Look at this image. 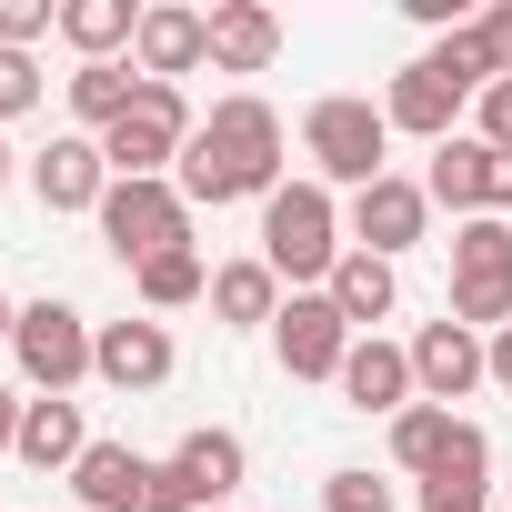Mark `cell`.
<instances>
[{"mask_svg": "<svg viewBox=\"0 0 512 512\" xmlns=\"http://www.w3.org/2000/svg\"><path fill=\"white\" fill-rule=\"evenodd\" d=\"M181 201L191 211H221V201H272L282 191V111L272 101H251V91H231V101H211V121L191 131V151H181Z\"/></svg>", "mask_w": 512, "mask_h": 512, "instance_id": "obj_1", "label": "cell"}, {"mask_svg": "<svg viewBox=\"0 0 512 512\" xmlns=\"http://www.w3.org/2000/svg\"><path fill=\"white\" fill-rule=\"evenodd\" d=\"M342 251H352V231H342V201H332L322 181H282V191L262 201V262H272V282L322 292V282L342 272Z\"/></svg>", "mask_w": 512, "mask_h": 512, "instance_id": "obj_2", "label": "cell"}, {"mask_svg": "<svg viewBox=\"0 0 512 512\" xmlns=\"http://www.w3.org/2000/svg\"><path fill=\"white\" fill-rule=\"evenodd\" d=\"M302 151H312V181L332 191H372L382 171H392V121H382V101H362V91H332V101H312L302 111Z\"/></svg>", "mask_w": 512, "mask_h": 512, "instance_id": "obj_3", "label": "cell"}, {"mask_svg": "<svg viewBox=\"0 0 512 512\" xmlns=\"http://www.w3.org/2000/svg\"><path fill=\"white\" fill-rule=\"evenodd\" d=\"M191 101L171 91V81H141V101L101 131V161H111V181H171L181 171V151H191Z\"/></svg>", "mask_w": 512, "mask_h": 512, "instance_id": "obj_4", "label": "cell"}, {"mask_svg": "<svg viewBox=\"0 0 512 512\" xmlns=\"http://www.w3.org/2000/svg\"><path fill=\"white\" fill-rule=\"evenodd\" d=\"M91 342H101L91 312H71V302H21L11 362H21V382H31L41 402H71V392L91 382Z\"/></svg>", "mask_w": 512, "mask_h": 512, "instance_id": "obj_5", "label": "cell"}, {"mask_svg": "<svg viewBox=\"0 0 512 512\" xmlns=\"http://www.w3.org/2000/svg\"><path fill=\"white\" fill-rule=\"evenodd\" d=\"M91 221H101V241L121 251V272L161 262V251H191V201H181V181H111V201H101Z\"/></svg>", "mask_w": 512, "mask_h": 512, "instance_id": "obj_6", "label": "cell"}, {"mask_svg": "<svg viewBox=\"0 0 512 512\" xmlns=\"http://www.w3.org/2000/svg\"><path fill=\"white\" fill-rule=\"evenodd\" d=\"M422 191H432V211H452V221H512V151L452 131V141L432 151Z\"/></svg>", "mask_w": 512, "mask_h": 512, "instance_id": "obj_7", "label": "cell"}, {"mask_svg": "<svg viewBox=\"0 0 512 512\" xmlns=\"http://www.w3.org/2000/svg\"><path fill=\"white\" fill-rule=\"evenodd\" d=\"M241 472H251V452H241V432H181V452H161V512H231V492H241Z\"/></svg>", "mask_w": 512, "mask_h": 512, "instance_id": "obj_8", "label": "cell"}, {"mask_svg": "<svg viewBox=\"0 0 512 512\" xmlns=\"http://www.w3.org/2000/svg\"><path fill=\"white\" fill-rule=\"evenodd\" d=\"M342 231H352V251H372V262H402V251L432 231V191H422L412 171H382L372 191H352Z\"/></svg>", "mask_w": 512, "mask_h": 512, "instance_id": "obj_9", "label": "cell"}, {"mask_svg": "<svg viewBox=\"0 0 512 512\" xmlns=\"http://www.w3.org/2000/svg\"><path fill=\"white\" fill-rule=\"evenodd\" d=\"M352 342H362V332L332 312V292H292V302H282V322H272V352H282V372H292V382H342Z\"/></svg>", "mask_w": 512, "mask_h": 512, "instance_id": "obj_10", "label": "cell"}, {"mask_svg": "<svg viewBox=\"0 0 512 512\" xmlns=\"http://www.w3.org/2000/svg\"><path fill=\"white\" fill-rule=\"evenodd\" d=\"M201 61H211V11H191V0H141V41H131V71L181 91Z\"/></svg>", "mask_w": 512, "mask_h": 512, "instance_id": "obj_11", "label": "cell"}, {"mask_svg": "<svg viewBox=\"0 0 512 512\" xmlns=\"http://www.w3.org/2000/svg\"><path fill=\"white\" fill-rule=\"evenodd\" d=\"M412 382H422V402H442V412H452L462 392H482V382H492V342H482V332H462V322L442 312V322H422V332H412Z\"/></svg>", "mask_w": 512, "mask_h": 512, "instance_id": "obj_12", "label": "cell"}, {"mask_svg": "<svg viewBox=\"0 0 512 512\" xmlns=\"http://www.w3.org/2000/svg\"><path fill=\"white\" fill-rule=\"evenodd\" d=\"M181 372V352H171V322H101V342H91V382H111V392H161Z\"/></svg>", "mask_w": 512, "mask_h": 512, "instance_id": "obj_13", "label": "cell"}, {"mask_svg": "<svg viewBox=\"0 0 512 512\" xmlns=\"http://www.w3.org/2000/svg\"><path fill=\"white\" fill-rule=\"evenodd\" d=\"M71 492H81V512H161V462L131 442H91Z\"/></svg>", "mask_w": 512, "mask_h": 512, "instance_id": "obj_14", "label": "cell"}, {"mask_svg": "<svg viewBox=\"0 0 512 512\" xmlns=\"http://www.w3.org/2000/svg\"><path fill=\"white\" fill-rule=\"evenodd\" d=\"M31 191H41V211H101V201H111L101 141H91V131H61L51 151H31Z\"/></svg>", "mask_w": 512, "mask_h": 512, "instance_id": "obj_15", "label": "cell"}, {"mask_svg": "<svg viewBox=\"0 0 512 512\" xmlns=\"http://www.w3.org/2000/svg\"><path fill=\"white\" fill-rule=\"evenodd\" d=\"M342 402H352V412H382V422H402V412L422 402V382H412V342H382V332H362V342H352V362H342Z\"/></svg>", "mask_w": 512, "mask_h": 512, "instance_id": "obj_16", "label": "cell"}, {"mask_svg": "<svg viewBox=\"0 0 512 512\" xmlns=\"http://www.w3.org/2000/svg\"><path fill=\"white\" fill-rule=\"evenodd\" d=\"M462 111H472V91H462V81H442L432 61H412V71L382 91V121H392V131H412V141H432V151L462 131Z\"/></svg>", "mask_w": 512, "mask_h": 512, "instance_id": "obj_17", "label": "cell"}, {"mask_svg": "<svg viewBox=\"0 0 512 512\" xmlns=\"http://www.w3.org/2000/svg\"><path fill=\"white\" fill-rule=\"evenodd\" d=\"M272 61H282V11H272V0H211V71L251 81Z\"/></svg>", "mask_w": 512, "mask_h": 512, "instance_id": "obj_18", "label": "cell"}, {"mask_svg": "<svg viewBox=\"0 0 512 512\" xmlns=\"http://www.w3.org/2000/svg\"><path fill=\"white\" fill-rule=\"evenodd\" d=\"M91 442H101V432L81 422V402H31V412H21V452H11V462H31V472H61V482H71Z\"/></svg>", "mask_w": 512, "mask_h": 512, "instance_id": "obj_19", "label": "cell"}, {"mask_svg": "<svg viewBox=\"0 0 512 512\" xmlns=\"http://www.w3.org/2000/svg\"><path fill=\"white\" fill-rule=\"evenodd\" d=\"M322 292H332V312H342L352 332H372V322H392V312H402V272H392V262H372V251H342V272H332Z\"/></svg>", "mask_w": 512, "mask_h": 512, "instance_id": "obj_20", "label": "cell"}, {"mask_svg": "<svg viewBox=\"0 0 512 512\" xmlns=\"http://www.w3.org/2000/svg\"><path fill=\"white\" fill-rule=\"evenodd\" d=\"M211 322H231V332H262V322H282V282H272V262L251 251V262H221L211 272Z\"/></svg>", "mask_w": 512, "mask_h": 512, "instance_id": "obj_21", "label": "cell"}, {"mask_svg": "<svg viewBox=\"0 0 512 512\" xmlns=\"http://www.w3.org/2000/svg\"><path fill=\"white\" fill-rule=\"evenodd\" d=\"M61 101H71V121L101 141V131H111V121L141 101V71H121V61H81V71L61 81Z\"/></svg>", "mask_w": 512, "mask_h": 512, "instance_id": "obj_22", "label": "cell"}, {"mask_svg": "<svg viewBox=\"0 0 512 512\" xmlns=\"http://www.w3.org/2000/svg\"><path fill=\"white\" fill-rule=\"evenodd\" d=\"M61 41H71L81 61L131 51V41H141V0H61Z\"/></svg>", "mask_w": 512, "mask_h": 512, "instance_id": "obj_23", "label": "cell"}, {"mask_svg": "<svg viewBox=\"0 0 512 512\" xmlns=\"http://www.w3.org/2000/svg\"><path fill=\"white\" fill-rule=\"evenodd\" d=\"M452 432H462V412H442V402H412V412L392 422V462H402L412 482H432V472H442V452H452Z\"/></svg>", "mask_w": 512, "mask_h": 512, "instance_id": "obj_24", "label": "cell"}, {"mask_svg": "<svg viewBox=\"0 0 512 512\" xmlns=\"http://www.w3.org/2000/svg\"><path fill=\"white\" fill-rule=\"evenodd\" d=\"M131 282H141V312H181V302H211V262H201V241H191V251H161V262H141Z\"/></svg>", "mask_w": 512, "mask_h": 512, "instance_id": "obj_25", "label": "cell"}, {"mask_svg": "<svg viewBox=\"0 0 512 512\" xmlns=\"http://www.w3.org/2000/svg\"><path fill=\"white\" fill-rule=\"evenodd\" d=\"M452 282H492V272H512V221H452Z\"/></svg>", "mask_w": 512, "mask_h": 512, "instance_id": "obj_26", "label": "cell"}, {"mask_svg": "<svg viewBox=\"0 0 512 512\" xmlns=\"http://www.w3.org/2000/svg\"><path fill=\"white\" fill-rule=\"evenodd\" d=\"M322 512H402V482H382V472H362V462H352V472H332V482H322Z\"/></svg>", "mask_w": 512, "mask_h": 512, "instance_id": "obj_27", "label": "cell"}, {"mask_svg": "<svg viewBox=\"0 0 512 512\" xmlns=\"http://www.w3.org/2000/svg\"><path fill=\"white\" fill-rule=\"evenodd\" d=\"M41 101H51L41 61H31V51H0V131H11V121H31Z\"/></svg>", "mask_w": 512, "mask_h": 512, "instance_id": "obj_28", "label": "cell"}, {"mask_svg": "<svg viewBox=\"0 0 512 512\" xmlns=\"http://www.w3.org/2000/svg\"><path fill=\"white\" fill-rule=\"evenodd\" d=\"M41 31H61V11H51V0H0V51H31Z\"/></svg>", "mask_w": 512, "mask_h": 512, "instance_id": "obj_29", "label": "cell"}, {"mask_svg": "<svg viewBox=\"0 0 512 512\" xmlns=\"http://www.w3.org/2000/svg\"><path fill=\"white\" fill-rule=\"evenodd\" d=\"M472 141H492V151H512V81H492V91L472 101Z\"/></svg>", "mask_w": 512, "mask_h": 512, "instance_id": "obj_30", "label": "cell"}, {"mask_svg": "<svg viewBox=\"0 0 512 512\" xmlns=\"http://www.w3.org/2000/svg\"><path fill=\"white\" fill-rule=\"evenodd\" d=\"M472 41H482L492 81H512V0H502V11H482V21H472Z\"/></svg>", "mask_w": 512, "mask_h": 512, "instance_id": "obj_31", "label": "cell"}, {"mask_svg": "<svg viewBox=\"0 0 512 512\" xmlns=\"http://www.w3.org/2000/svg\"><path fill=\"white\" fill-rule=\"evenodd\" d=\"M422 512H492V492H452V482H422Z\"/></svg>", "mask_w": 512, "mask_h": 512, "instance_id": "obj_32", "label": "cell"}, {"mask_svg": "<svg viewBox=\"0 0 512 512\" xmlns=\"http://www.w3.org/2000/svg\"><path fill=\"white\" fill-rule=\"evenodd\" d=\"M21 412H31V402H21L11 382H0V452H21Z\"/></svg>", "mask_w": 512, "mask_h": 512, "instance_id": "obj_33", "label": "cell"}, {"mask_svg": "<svg viewBox=\"0 0 512 512\" xmlns=\"http://www.w3.org/2000/svg\"><path fill=\"white\" fill-rule=\"evenodd\" d=\"M492 382L512 392V332H492Z\"/></svg>", "mask_w": 512, "mask_h": 512, "instance_id": "obj_34", "label": "cell"}, {"mask_svg": "<svg viewBox=\"0 0 512 512\" xmlns=\"http://www.w3.org/2000/svg\"><path fill=\"white\" fill-rule=\"evenodd\" d=\"M11 332H21V302H11V292H0V352H11Z\"/></svg>", "mask_w": 512, "mask_h": 512, "instance_id": "obj_35", "label": "cell"}, {"mask_svg": "<svg viewBox=\"0 0 512 512\" xmlns=\"http://www.w3.org/2000/svg\"><path fill=\"white\" fill-rule=\"evenodd\" d=\"M11 161H21V151H11V131H0V191H11Z\"/></svg>", "mask_w": 512, "mask_h": 512, "instance_id": "obj_36", "label": "cell"}, {"mask_svg": "<svg viewBox=\"0 0 512 512\" xmlns=\"http://www.w3.org/2000/svg\"><path fill=\"white\" fill-rule=\"evenodd\" d=\"M502 512H512V492H502Z\"/></svg>", "mask_w": 512, "mask_h": 512, "instance_id": "obj_37", "label": "cell"}]
</instances>
